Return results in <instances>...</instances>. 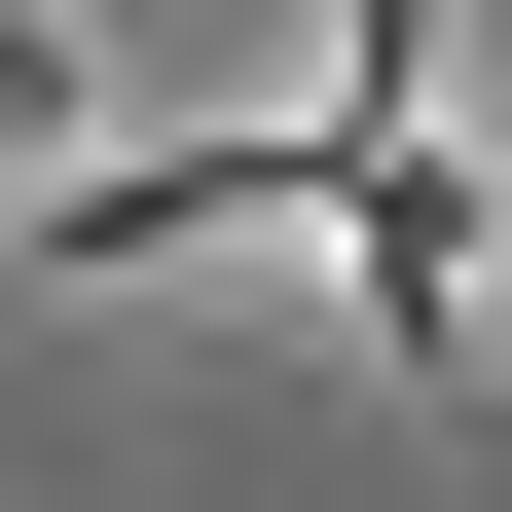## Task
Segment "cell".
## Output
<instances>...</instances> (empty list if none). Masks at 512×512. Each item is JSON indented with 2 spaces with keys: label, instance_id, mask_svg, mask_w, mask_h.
I'll list each match as a JSON object with an SVG mask.
<instances>
[{
  "label": "cell",
  "instance_id": "obj_1",
  "mask_svg": "<svg viewBox=\"0 0 512 512\" xmlns=\"http://www.w3.org/2000/svg\"><path fill=\"white\" fill-rule=\"evenodd\" d=\"M0 183H74V0H0Z\"/></svg>",
  "mask_w": 512,
  "mask_h": 512
},
{
  "label": "cell",
  "instance_id": "obj_2",
  "mask_svg": "<svg viewBox=\"0 0 512 512\" xmlns=\"http://www.w3.org/2000/svg\"><path fill=\"white\" fill-rule=\"evenodd\" d=\"M476 403H512V366H476Z\"/></svg>",
  "mask_w": 512,
  "mask_h": 512
}]
</instances>
